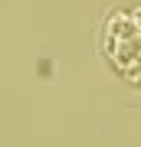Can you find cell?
I'll return each instance as SVG.
<instances>
[{
  "instance_id": "1",
  "label": "cell",
  "mask_w": 141,
  "mask_h": 147,
  "mask_svg": "<svg viewBox=\"0 0 141 147\" xmlns=\"http://www.w3.org/2000/svg\"><path fill=\"white\" fill-rule=\"evenodd\" d=\"M105 53H108V62L118 69L121 79L141 85V7L121 10L108 20Z\"/></svg>"
}]
</instances>
